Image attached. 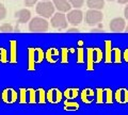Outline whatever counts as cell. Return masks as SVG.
Segmentation results:
<instances>
[{
    "label": "cell",
    "instance_id": "1",
    "mask_svg": "<svg viewBox=\"0 0 128 115\" xmlns=\"http://www.w3.org/2000/svg\"><path fill=\"white\" fill-rule=\"evenodd\" d=\"M54 4L51 3L49 0H47V1L42 0L36 4V13L44 18H50L54 14Z\"/></svg>",
    "mask_w": 128,
    "mask_h": 115
},
{
    "label": "cell",
    "instance_id": "2",
    "mask_svg": "<svg viewBox=\"0 0 128 115\" xmlns=\"http://www.w3.org/2000/svg\"><path fill=\"white\" fill-rule=\"evenodd\" d=\"M49 28V23L43 17H34L29 22V30L31 32H45Z\"/></svg>",
    "mask_w": 128,
    "mask_h": 115
},
{
    "label": "cell",
    "instance_id": "3",
    "mask_svg": "<svg viewBox=\"0 0 128 115\" xmlns=\"http://www.w3.org/2000/svg\"><path fill=\"white\" fill-rule=\"evenodd\" d=\"M104 18V15L100 12V10H94L90 9L86 13V22L89 26H95L99 23Z\"/></svg>",
    "mask_w": 128,
    "mask_h": 115
},
{
    "label": "cell",
    "instance_id": "4",
    "mask_svg": "<svg viewBox=\"0 0 128 115\" xmlns=\"http://www.w3.org/2000/svg\"><path fill=\"white\" fill-rule=\"evenodd\" d=\"M67 18L63 12H58L51 17V26L56 29H65L67 28Z\"/></svg>",
    "mask_w": 128,
    "mask_h": 115
},
{
    "label": "cell",
    "instance_id": "5",
    "mask_svg": "<svg viewBox=\"0 0 128 115\" xmlns=\"http://www.w3.org/2000/svg\"><path fill=\"white\" fill-rule=\"evenodd\" d=\"M66 18H67V21H68L70 25L77 26L82 21L83 13L80 10L76 9V10H73V11H70L68 14L66 15Z\"/></svg>",
    "mask_w": 128,
    "mask_h": 115
},
{
    "label": "cell",
    "instance_id": "6",
    "mask_svg": "<svg viewBox=\"0 0 128 115\" xmlns=\"http://www.w3.org/2000/svg\"><path fill=\"white\" fill-rule=\"evenodd\" d=\"M125 26H126V22H125V19L121 18V17H118V18H114L110 21V30L113 31V32H122L123 30H125Z\"/></svg>",
    "mask_w": 128,
    "mask_h": 115
},
{
    "label": "cell",
    "instance_id": "7",
    "mask_svg": "<svg viewBox=\"0 0 128 115\" xmlns=\"http://www.w3.org/2000/svg\"><path fill=\"white\" fill-rule=\"evenodd\" d=\"M54 7L59 12H63V13L70 12V9L73 7L68 2V0H54Z\"/></svg>",
    "mask_w": 128,
    "mask_h": 115
},
{
    "label": "cell",
    "instance_id": "8",
    "mask_svg": "<svg viewBox=\"0 0 128 115\" xmlns=\"http://www.w3.org/2000/svg\"><path fill=\"white\" fill-rule=\"evenodd\" d=\"M15 17L17 18L18 22L20 23H26L30 20L31 18V12L27 9H22L15 13Z\"/></svg>",
    "mask_w": 128,
    "mask_h": 115
},
{
    "label": "cell",
    "instance_id": "9",
    "mask_svg": "<svg viewBox=\"0 0 128 115\" xmlns=\"http://www.w3.org/2000/svg\"><path fill=\"white\" fill-rule=\"evenodd\" d=\"M62 98V94L60 91L56 90V89H52V90H49L46 94V99L51 104H57L61 100Z\"/></svg>",
    "mask_w": 128,
    "mask_h": 115
},
{
    "label": "cell",
    "instance_id": "10",
    "mask_svg": "<svg viewBox=\"0 0 128 115\" xmlns=\"http://www.w3.org/2000/svg\"><path fill=\"white\" fill-rule=\"evenodd\" d=\"M17 93L15 92L14 90H12V89H9V90H6L4 92H3L2 94V99L4 100L6 102H14L17 100Z\"/></svg>",
    "mask_w": 128,
    "mask_h": 115
},
{
    "label": "cell",
    "instance_id": "11",
    "mask_svg": "<svg viewBox=\"0 0 128 115\" xmlns=\"http://www.w3.org/2000/svg\"><path fill=\"white\" fill-rule=\"evenodd\" d=\"M94 98H95V93L90 89L83 90L81 92V99L86 104H91L94 100Z\"/></svg>",
    "mask_w": 128,
    "mask_h": 115
},
{
    "label": "cell",
    "instance_id": "12",
    "mask_svg": "<svg viewBox=\"0 0 128 115\" xmlns=\"http://www.w3.org/2000/svg\"><path fill=\"white\" fill-rule=\"evenodd\" d=\"M115 100L120 104H125L128 101V91L125 89L118 90L115 93Z\"/></svg>",
    "mask_w": 128,
    "mask_h": 115
},
{
    "label": "cell",
    "instance_id": "13",
    "mask_svg": "<svg viewBox=\"0 0 128 115\" xmlns=\"http://www.w3.org/2000/svg\"><path fill=\"white\" fill-rule=\"evenodd\" d=\"M86 5L90 9L102 10L105 6V0H86Z\"/></svg>",
    "mask_w": 128,
    "mask_h": 115
},
{
    "label": "cell",
    "instance_id": "14",
    "mask_svg": "<svg viewBox=\"0 0 128 115\" xmlns=\"http://www.w3.org/2000/svg\"><path fill=\"white\" fill-rule=\"evenodd\" d=\"M64 95H65V97L70 100V99H75L76 97L78 96V90L76 89H68L66 90L65 92H64Z\"/></svg>",
    "mask_w": 128,
    "mask_h": 115
},
{
    "label": "cell",
    "instance_id": "15",
    "mask_svg": "<svg viewBox=\"0 0 128 115\" xmlns=\"http://www.w3.org/2000/svg\"><path fill=\"white\" fill-rule=\"evenodd\" d=\"M64 109L67 111H75L79 109V105L75 101H65L64 104Z\"/></svg>",
    "mask_w": 128,
    "mask_h": 115
},
{
    "label": "cell",
    "instance_id": "16",
    "mask_svg": "<svg viewBox=\"0 0 128 115\" xmlns=\"http://www.w3.org/2000/svg\"><path fill=\"white\" fill-rule=\"evenodd\" d=\"M27 100L30 104H34L36 102V92L33 90H28L27 91Z\"/></svg>",
    "mask_w": 128,
    "mask_h": 115
},
{
    "label": "cell",
    "instance_id": "17",
    "mask_svg": "<svg viewBox=\"0 0 128 115\" xmlns=\"http://www.w3.org/2000/svg\"><path fill=\"white\" fill-rule=\"evenodd\" d=\"M104 101L107 102V104H111L112 102V91L108 89L104 91Z\"/></svg>",
    "mask_w": 128,
    "mask_h": 115
},
{
    "label": "cell",
    "instance_id": "18",
    "mask_svg": "<svg viewBox=\"0 0 128 115\" xmlns=\"http://www.w3.org/2000/svg\"><path fill=\"white\" fill-rule=\"evenodd\" d=\"M45 91L44 90H38L36 91V101L40 104H43L45 102Z\"/></svg>",
    "mask_w": 128,
    "mask_h": 115
},
{
    "label": "cell",
    "instance_id": "19",
    "mask_svg": "<svg viewBox=\"0 0 128 115\" xmlns=\"http://www.w3.org/2000/svg\"><path fill=\"white\" fill-rule=\"evenodd\" d=\"M68 2L75 9H80V7L83 6V4H84V0H68Z\"/></svg>",
    "mask_w": 128,
    "mask_h": 115
},
{
    "label": "cell",
    "instance_id": "20",
    "mask_svg": "<svg viewBox=\"0 0 128 115\" xmlns=\"http://www.w3.org/2000/svg\"><path fill=\"white\" fill-rule=\"evenodd\" d=\"M95 99H96V102L97 104H102L104 102V91L102 90H97L95 92Z\"/></svg>",
    "mask_w": 128,
    "mask_h": 115
},
{
    "label": "cell",
    "instance_id": "21",
    "mask_svg": "<svg viewBox=\"0 0 128 115\" xmlns=\"http://www.w3.org/2000/svg\"><path fill=\"white\" fill-rule=\"evenodd\" d=\"M56 52V50L54 49H50L49 51H48V53H47V58H48V60H49L50 62H54V61H57L58 60V57H59V54H54V53Z\"/></svg>",
    "mask_w": 128,
    "mask_h": 115
},
{
    "label": "cell",
    "instance_id": "22",
    "mask_svg": "<svg viewBox=\"0 0 128 115\" xmlns=\"http://www.w3.org/2000/svg\"><path fill=\"white\" fill-rule=\"evenodd\" d=\"M43 57H44V53H43L40 49H36V50L33 51V58H35V59H34L35 62H41L42 59H43Z\"/></svg>",
    "mask_w": 128,
    "mask_h": 115
},
{
    "label": "cell",
    "instance_id": "23",
    "mask_svg": "<svg viewBox=\"0 0 128 115\" xmlns=\"http://www.w3.org/2000/svg\"><path fill=\"white\" fill-rule=\"evenodd\" d=\"M12 30H13V27L10 23H3L2 26H0V31L2 32H11Z\"/></svg>",
    "mask_w": 128,
    "mask_h": 115
},
{
    "label": "cell",
    "instance_id": "24",
    "mask_svg": "<svg viewBox=\"0 0 128 115\" xmlns=\"http://www.w3.org/2000/svg\"><path fill=\"white\" fill-rule=\"evenodd\" d=\"M6 17V9L2 3H0V20L4 19Z\"/></svg>",
    "mask_w": 128,
    "mask_h": 115
},
{
    "label": "cell",
    "instance_id": "25",
    "mask_svg": "<svg viewBox=\"0 0 128 115\" xmlns=\"http://www.w3.org/2000/svg\"><path fill=\"white\" fill-rule=\"evenodd\" d=\"M19 94H20V96H19V100H20L22 104L27 101V91L26 90H20L19 91Z\"/></svg>",
    "mask_w": 128,
    "mask_h": 115
},
{
    "label": "cell",
    "instance_id": "26",
    "mask_svg": "<svg viewBox=\"0 0 128 115\" xmlns=\"http://www.w3.org/2000/svg\"><path fill=\"white\" fill-rule=\"evenodd\" d=\"M38 2V0H25V5L26 6H32Z\"/></svg>",
    "mask_w": 128,
    "mask_h": 115
},
{
    "label": "cell",
    "instance_id": "27",
    "mask_svg": "<svg viewBox=\"0 0 128 115\" xmlns=\"http://www.w3.org/2000/svg\"><path fill=\"white\" fill-rule=\"evenodd\" d=\"M124 15H125V18L128 19V5L125 7V10H124Z\"/></svg>",
    "mask_w": 128,
    "mask_h": 115
},
{
    "label": "cell",
    "instance_id": "28",
    "mask_svg": "<svg viewBox=\"0 0 128 115\" xmlns=\"http://www.w3.org/2000/svg\"><path fill=\"white\" fill-rule=\"evenodd\" d=\"M118 2L120 4H125V3H128V0H118Z\"/></svg>",
    "mask_w": 128,
    "mask_h": 115
},
{
    "label": "cell",
    "instance_id": "29",
    "mask_svg": "<svg viewBox=\"0 0 128 115\" xmlns=\"http://www.w3.org/2000/svg\"><path fill=\"white\" fill-rule=\"evenodd\" d=\"M68 32H78L77 28H73V29H68Z\"/></svg>",
    "mask_w": 128,
    "mask_h": 115
},
{
    "label": "cell",
    "instance_id": "30",
    "mask_svg": "<svg viewBox=\"0 0 128 115\" xmlns=\"http://www.w3.org/2000/svg\"><path fill=\"white\" fill-rule=\"evenodd\" d=\"M124 58H125V60L128 62V49L125 51V55H124Z\"/></svg>",
    "mask_w": 128,
    "mask_h": 115
},
{
    "label": "cell",
    "instance_id": "31",
    "mask_svg": "<svg viewBox=\"0 0 128 115\" xmlns=\"http://www.w3.org/2000/svg\"><path fill=\"white\" fill-rule=\"evenodd\" d=\"M126 32H128V26L126 27Z\"/></svg>",
    "mask_w": 128,
    "mask_h": 115
},
{
    "label": "cell",
    "instance_id": "32",
    "mask_svg": "<svg viewBox=\"0 0 128 115\" xmlns=\"http://www.w3.org/2000/svg\"><path fill=\"white\" fill-rule=\"evenodd\" d=\"M108 1H114V0H108Z\"/></svg>",
    "mask_w": 128,
    "mask_h": 115
},
{
    "label": "cell",
    "instance_id": "33",
    "mask_svg": "<svg viewBox=\"0 0 128 115\" xmlns=\"http://www.w3.org/2000/svg\"><path fill=\"white\" fill-rule=\"evenodd\" d=\"M43 1H47V0H43Z\"/></svg>",
    "mask_w": 128,
    "mask_h": 115
}]
</instances>
